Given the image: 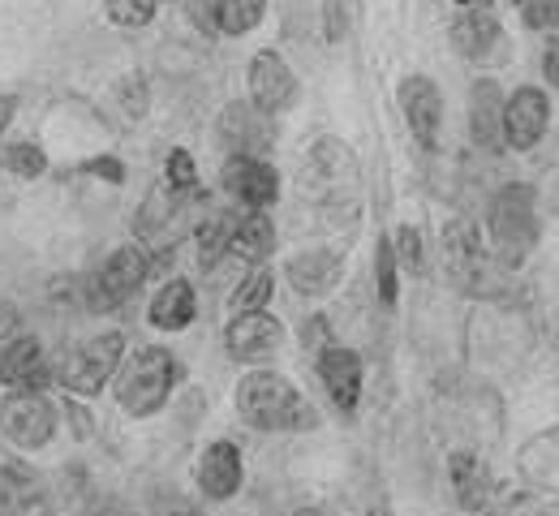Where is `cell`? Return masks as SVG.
Wrapping results in <instances>:
<instances>
[{
    "label": "cell",
    "instance_id": "obj_2",
    "mask_svg": "<svg viewBox=\"0 0 559 516\" xmlns=\"http://www.w3.org/2000/svg\"><path fill=\"white\" fill-rule=\"evenodd\" d=\"M297 185L319 207H349L353 212L357 190H361V168H357L353 147L341 139H319L297 168Z\"/></svg>",
    "mask_w": 559,
    "mask_h": 516
},
{
    "label": "cell",
    "instance_id": "obj_5",
    "mask_svg": "<svg viewBox=\"0 0 559 516\" xmlns=\"http://www.w3.org/2000/svg\"><path fill=\"white\" fill-rule=\"evenodd\" d=\"M121 353H126V336H121V332L91 336L86 345L66 349V353L57 358V379L70 387L73 396H95V392L112 379V370H117V362H121Z\"/></svg>",
    "mask_w": 559,
    "mask_h": 516
},
{
    "label": "cell",
    "instance_id": "obj_18",
    "mask_svg": "<svg viewBox=\"0 0 559 516\" xmlns=\"http://www.w3.org/2000/svg\"><path fill=\"white\" fill-rule=\"evenodd\" d=\"M319 379L328 387V396L353 413L357 409V396H361V358L353 349H341V345H328L319 353Z\"/></svg>",
    "mask_w": 559,
    "mask_h": 516
},
{
    "label": "cell",
    "instance_id": "obj_14",
    "mask_svg": "<svg viewBox=\"0 0 559 516\" xmlns=\"http://www.w3.org/2000/svg\"><path fill=\"white\" fill-rule=\"evenodd\" d=\"M452 44L461 48V57H469V61H499L503 52V26H499V17H495V9H478V4H469L456 22H452Z\"/></svg>",
    "mask_w": 559,
    "mask_h": 516
},
{
    "label": "cell",
    "instance_id": "obj_33",
    "mask_svg": "<svg viewBox=\"0 0 559 516\" xmlns=\"http://www.w3.org/2000/svg\"><path fill=\"white\" fill-rule=\"evenodd\" d=\"M108 17L117 26H146L155 17V0H108Z\"/></svg>",
    "mask_w": 559,
    "mask_h": 516
},
{
    "label": "cell",
    "instance_id": "obj_11",
    "mask_svg": "<svg viewBox=\"0 0 559 516\" xmlns=\"http://www.w3.org/2000/svg\"><path fill=\"white\" fill-rule=\"evenodd\" d=\"M401 112H405V121H409V130H414V139H418L421 147H439L443 95H439V86L426 74H414L401 82Z\"/></svg>",
    "mask_w": 559,
    "mask_h": 516
},
{
    "label": "cell",
    "instance_id": "obj_34",
    "mask_svg": "<svg viewBox=\"0 0 559 516\" xmlns=\"http://www.w3.org/2000/svg\"><path fill=\"white\" fill-rule=\"evenodd\" d=\"M521 17L530 31H559V0H521Z\"/></svg>",
    "mask_w": 559,
    "mask_h": 516
},
{
    "label": "cell",
    "instance_id": "obj_4",
    "mask_svg": "<svg viewBox=\"0 0 559 516\" xmlns=\"http://www.w3.org/2000/svg\"><path fill=\"white\" fill-rule=\"evenodd\" d=\"M177 379H181L177 358L168 349H159V345H146V349H139L130 358V367L121 374V387H117L121 409L134 413V418H146V413L164 409V400H168Z\"/></svg>",
    "mask_w": 559,
    "mask_h": 516
},
{
    "label": "cell",
    "instance_id": "obj_25",
    "mask_svg": "<svg viewBox=\"0 0 559 516\" xmlns=\"http://www.w3.org/2000/svg\"><path fill=\"white\" fill-rule=\"evenodd\" d=\"M233 232H237V216L233 212H215L211 220H203V228H199V263H203V272L215 267L233 250Z\"/></svg>",
    "mask_w": 559,
    "mask_h": 516
},
{
    "label": "cell",
    "instance_id": "obj_32",
    "mask_svg": "<svg viewBox=\"0 0 559 516\" xmlns=\"http://www.w3.org/2000/svg\"><path fill=\"white\" fill-rule=\"evenodd\" d=\"M4 164H9L17 177H39V172L48 168L44 151L35 147V143H13V147L4 151Z\"/></svg>",
    "mask_w": 559,
    "mask_h": 516
},
{
    "label": "cell",
    "instance_id": "obj_26",
    "mask_svg": "<svg viewBox=\"0 0 559 516\" xmlns=\"http://www.w3.org/2000/svg\"><path fill=\"white\" fill-rule=\"evenodd\" d=\"M267 13V0H219L215 31L219 35H250Z\"/></svg>",
    "mask_w": 559,
    "mask_h": 516
},
{
    "label": "cell",
    "instance_id": "obj_8",
    "mask_svg": "<svg viewBox=\"0 0 559 516\" xmlns=\"http://www.w3.org/2000/svg\"><path fill=\"white\" fill-rule=\"evenodd\" d=\"M57 431V409L39 392H13L0 405V435L17 447H44Z\"/></svg>",
    "mask_w": 559,
    "mask_h": 516
},
{
    "label": "cell",
    "instance_id": "obj_15",
    "mask_svg": "<svg viewBox=\"0 0 559 516\" xmlns=\"http://www.w3.org/2000/svg\"><path fill=\"white\" fill-rule=\"evenodd\" d=\"M0 383L13 387V392H44L48 362H44V345L35 336L9 340V349L0 353Z\"/></svg>",
    "mask_w": 559,
    "mask_h": 516
},
{
    "label": "cell",
    "instance_id": "obj_38",
    "mask_svg": "<svg viewBox=\"0 0 559 516\" xmlns=\"http://www.w3.org/2000/svg\"><path fill=\"white\" fill-rule=\"evenodd\" d=\"M543 74L551 86H559V39H551V48H547V57H543Z\"/></svg>",
    "mask_w": 559,
    "mask_h": 516
},
{
    "label": "cell",
    "instance_id": "obj_23",
    "mask_svg": "<svg viewBox=\"0 0 559 516\" xmlns=\"http://www.w3.org/2000/svg\"><path fill=\"white\" fill-rule=\"evenodd\" d=\"M194 289L186 285V280H168L159 293L151 297V323L155 327H164V332H181V327H190L194 323Z\"/></svg>",
    "mask_w": 559,
    "mask_h": 516
},
{
    "label": "cell",
    "instance_id": "obj_1",
    "mask_svg": "<svg viewBox=\"0 0 559 516\" xmlns=\"http://www.w3.org/2000/svg\"><path fill=\"white\" fill-rule=\"evenodd\" d=\"M237 413L254 431H310L319 418L301 400V392L272 370H254L237 383Z\"/></svg>",
    "mask_w": 559,
    "mask_h": 516
},
{
    "label": "cell",
    "instance_id": "obj_37",
    "mask_svg": "<svg viewBox=\"0 0 559 516\" xmlns=\"http://www.w3.org/2000/svg\"><path fill=\"white\" fill-rule=\"evenodd\" d=\"M190 9H194V22H199L203 31H215V9H219V0H190Z\"/></svg>",
    "mask_w": 559,
    "mask_h": 516
},
{
    "label": "cell",
    "instance_id": "obj_17",
    "mask_svg": "<svg viewBox=\"0 0 559 516\" xmlns=\"http://www.w3.org/2000/svg\"><path fill=\"white\" fill-rule=\"evenodd\" d=\"M469 134L483 151L503 147V91L495 77H478L469 95Z\"/></svg>",
    "mask_w": 559,
    "mask_h": 516
},
{
    "label": "cell",
    "instance_id": "obj_39",
    "mask_svg": "<svg viewBox=\"0 0 559 516\" xmlns=\"http://www.w3.org/2000/svg\"><path fill=\"white\" fill-rule=\"evenodd\" d=\"M13 327H17V314H13L9 305H0V340H17Z\"/></svg>",
    "mask_w": 559,
    "mask_h": 516
},
{
    "label": "cell",
    "instance_id": "obj_7",
    "mask_svg": "<svg viewBox=\"0 0 559 516\" xmlns=\"http://www.w3.org/2000/svg\"><path fill=\"white\" fill-rule=\"evenodd\" d=\"M146 276H151L146 245H121L104 263V272L95 276V285H91V310H117L121 301H130V297L139 293Z\"/></svg>",
    "mask_w": 559,
    "mask_h": 516
},
{
    "label": "cell",
    "instance_id": "obj_10",
    "mask_svg": "<svg viewBox=\"0 0 559 516\" xmlns=\"http://www.w3.org/2000/svg\"><path fill=\"white\" fill-rule=\"evenodd\" d=\"M219 177H224V190H228L241 207H250V212L272 207L280 194L276 168H272L267 159H259V155H233Z\"/></svg>",
    "mask_w": 559,
    "mask_h": 516
},
{
    "label": "cell",
    "instance_id": "obj_16",
    "mask_svg": "<svg viewBox=\"0 0 559 516\" xmlns=\"http://www.w3.org/2000/svg\"><path fill=\"white\" fill-rule=\"evenodd\" d=\"M341 276H345V263L332 250H301L288 259V285L306 297L332 293L341 285Z\"/></svg>",
    "mask_w": 559,
    "mask_h": 516
},
{
    "label": "cell",
    "instance_id": "obj_36",
    "mask_svg": "<svg viewBox=\"0 0 559 516\" xmlns=\"http://www.w3.org/2000/svg\"><path fill=\"white\" fill-rule=\"evenodd\" d=\"M86 172H95V177H108L112 185H117V181H126V168H121L117 159H91V164H86Z\"/></svg>",
    "mask_w": 559,
    "mask_h": 516
},
{
    "label": "cell",
    "instance_id": "obj_30",
    "mask_svg": "<svg viewBox=\"0 0 559 516\" xmlns=\"http://www.w3.org/2000/svg\"><path fill=\"white\" fill-rule=\"evenodd\" d=\"M374 276H379V297L388 305H396V250L388 237H379V245H374Z\"/></svg>",
    "mask_w": 559,
    "mask_h": 516
},
{
    "label": "cell",
    "instance_id": "obj_20",
    "mask_svg": "<svg viewBox=\"0 0 559 516\" xmlns=\"http://www.w3.org/2000/svg\"><path fill=\"white\" fill-rule=\"evenodd\" d=\"M219 134L233 147V155H259L272 143V130H267V121L259 117L254 104H228L224 117H219Z\"/></svg>",
    "mask_w": 559,
    "mask_h": 516
},
{
    "label": "cell",
    "instance_id": "obj_35",
    "mask_svg": "<svg viewBox=\"0 0 559 516\" xmlns=\"http://www.w3.org/2000/svg\"><path fill=\"white\" fill-rule=\"evenodd\" d=\"M168 185L181 194V190H199V168H194V155L190 151H173L168 155Z\"/></svg>",
    "mask_w": 559,
    "mask_h": 516
},
{
    "label": "cell",
    "instance_id": "obj_3",
    "mask_svg": "<svg viewBox=\"0 0 559 516\" xmlns=\"http://www.w3.org/2000/svg\"><path fill=\"white\" fill-rule=\"evenodd\" d=\"M490 245H495V263L499 267H521L530 259V250L538 245V207H534V190L530 185H503L490 199Z\"/></svg>",
    "mask_w": 559,
    "mask_h": 516
},
{
    "label": "cell",
    "instance_id": "obj_12",
    "mask_svg": "<svg viewBox=\"0 0 559 516\" xmlns=\"http://www.w3.org/2000/svg\"><path fill=\"white\" fill-rule=\"evenodd\" d=\"M284 340V323L267 310H246L228 323V353L237 362H263L272 358Z\"/></svg>",
    "mask_w": 559,
    "mask_h": 516
},
{
    "label": "cell",
    "instance_id": "obj_24",
    "mask_svg": "<svg viewBox=\"0 0 559 516\" xmlns=\"http://www.w3.org/2000/svg\"><path fill=\"white\" fill-rule=\"evenodd\" d=\"M276 250V224L267 220L263 212L237 216V232H233V254H241L246 263H259Z\"/></svg>",
    "mask_w": 559,
    "mask_h": 516
},
{
    "label": "cell",
    "instance_id": "obj_31",
    "mask_svg": "<svg viewBox=\"0 0 559 516\" xmlns=\"http://www.w3.org/2000/svg\"><path fill=\"white\" fill-rule=\"evenodd\" d=\"M396 263L405 267V272H414V276H421L426 272V259H421V237L414 224H401L396 228Z\"/></svg>",
    "mask_w": 559,
    "mask_h": 516
},
{
    "label": "cell",
    "instance_id": "obj_6",
    "mask_svg": "<svg viewBox=\"0 0 559 516\" xmlns=\"http://www.w3.org/2000/svg\"><path fill=\"white\" fill-rule=\"evenodd\" d=\"M443 259H448V276H452L456 289H465V293L474 297L490 293V285H495V259L483 250L478 228L465 220V216L443 224Z\"/></svg>",
    "mask_w": 559,
    "mask_h": 516
},
{
    "label": "cell",
    "instance_id": "obj_13",
    "mask_svg": "<svg viewBox=\"0 0 559 516\" xmlns=\"http://www.w3.org/2000/svg\"><path fill=\"white\" fill-rule=\"evenodd\" d=\"M293 95H297V77L288 70V61L280 52H272V48L259 52L250 61V99H254V108L276 117V112H284L293 104Z\"/></svg>",
    "mask_w": 559,
    "mask_h": 516
},
{
    "label": "cell",
    "instance_id": "obj_9",
    "mask_svg": "<svg viewBox=\"0 0 559 516\" xmlns=\"http://www.w3.org/2000/svg\"><path fill=\"white\" fill-rule=\"evenodd\" d=\"M547 125H551V99L543 86H516V95L503 99V147H538Z\"/></svg>",
    "mask_w": 559,
    "mask_h": 516
},
{
    "label": "cell",
    "instance_id": "obj_40",
    "mask_svg": "<svg viewBox=\"0 0 559 516\" xmlns=\"http://www.w3.org/2000/svg\"><path fill=\"white\" fill-rule=\"evenodd\" d=\"M9 112H13V99H4V104H0V130H4V121H9Z\"/></svg>",
    "mask_w": 559,
    "mask_h": 516
},
{
    "label": "cell",
    "instance_id": "obj_22",
    "mask_svg": "<svg viewBox=\"0 0 559 516\" xmlns=\"http://www.w3.org/2000/svg\"><path fill=\"white\" fill-rule=\"evenodd\" d=\"M521 473L543 491H559V427L521 447Z\"/></svg>",
    "mask_w": 559,
    "mask_h": 516
},
{
    "label": "cell",
    "instance_id": "obj_29",
    "mask_svg": "<svg viewBox=\"0 0 559 516\" xmlns=\"http://www.w3.org/2000/svg\"><path fill=\"white\" fill-rule=\"evenodd\" d=\"M272 289H276L272 272L254 267V272H250L241 285H237V293H233V310H237V314H246V310H263V305L272 301Z\"/></svg>",
    "mask_w": 559,
    "mask_h": 516
},
{
    "label": "cell",
    "instance_id": "obj_27",
    "mask_svg": "<svg viewBox=\"0 0 559 516\" xmlns=\"http://www.w3.org/2000/svg\"><path fill=\"white\" fill-rule=\"evenodd\" d=\"M556 513V500L551 495H538V491H516V495H503V500H490L483 516H551Z\"/></svg>",
    "mask_w": 559,
    "mask_h": 516
},
{
    "label": "cell",
    "instance_id": "obj_19",
    "mask_svg": "<svg viewBox=\"0 0 559 516\" xmlns=\"http://www.w3.org/2000/svg\"><path fill=\"white\" fill-rule=\"evenodd\" d=\"M199 487L207 500H233L241 487V452L228 440L211 443L199 456Z\"/></svg>",
    "mask_w": 559,
    "mask_h": 516
},
{
    "label": "cell",
    "instance_id": "obj_41",
    "mask_svg": "<svg viewBox=\"0 0 559 516\" xmlns=\"http://www.w3.org/2000/svg\"><path fill=\"white\" fill-rule=\"evenodd\" d=\"M461 4H474V0H461Z\"/></svg>",
    "mask_w": 559,
    "mask_h": 516
},
{
    "label": "cell",
    "instance_id": "obj_21",
    "mask_svg": "<svg viewBox=\"0 0 559 516\" xmlns=\"http://www.w3.org/2000/svg\"><path fill=\"white\" fill-rule=\"evenodd\" d=\"M452 487H456V500L461 508L469 513H483L490 504V469L478 452H456L452 456Z\"/></svg>",
    "mask_w": 559,
    "mask_h": 516
},
{
    "label": "cell",
    "instance_id": "obj_28",
    "mask_svg": "<svg viewBox=\"0 0 559 516\" xmlns=\"http://www.w3.org/2000/svg\"><path fill=\"white\" fill-rule=\"evenodd\" d=\"M173 212H177V190H173V185H155V190L146 194V203H142L134 228H139V232H155V228L173 224Z\"/></svg>",
    "mask_w": 559,
    "mask_h": 516
}]
</instances>
